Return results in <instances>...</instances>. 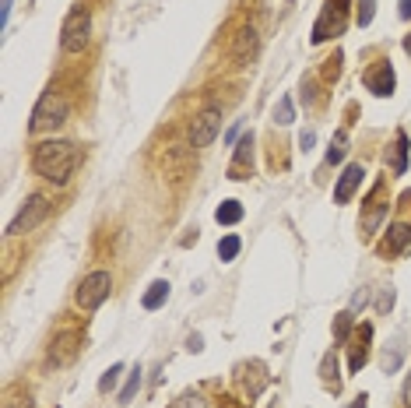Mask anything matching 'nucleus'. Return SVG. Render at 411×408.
Here are the masks:
<instances>
[{
    "label": "nucleus",
    "mask_w": 411,
    "mask_h": 408,
    "mask_svg": "<svg viewBox=\"0 0 411 408\" xmlns=\"http://www.w3.org/2000/svg\"><path fill=\"white\" fill-rule=\"evenodd\" d=\"M176 408H207V402L201 398V395H187V398H183Z\"/></svg>",
    "instance_id": "obj_28"
},
{
    "label": "nucleus",
    "mask_w": 411,
    "mask_h": 408,
    "mask_svg": "<svg viewBox=\"0 0 411 408\" xmlns=\"http://www.w3.org/2000/svg\"><path fill=\"white\" fill-rule=\"evenodd\" d=\"M380 313H387V310H390V306H394V289H383V296H380Z\"/></svg>",
    "instance_id": "obj_30"
},
{
    "label": "nucleus",
    "mask_w": 411,
    "mask_h": 408,
    "mask_svg": "<svg viewBox=\"0 0 411 408\" xmlns=\"http://www.w3.org/2000/svg\"><path fill=\"white\" fill-rule=\"evenodd\" d=\"M401 18H411V0H401Z\"/></svg>",
    "instance_id": "obj_37"
},
{
    "label": "nucleus",
    "mask_w": 411,
    "mask_h": 408,
    "mask_svg": "<svg viewBox=\"0 0 411 408\" xmlns=\"http://www.w3.org/2000/svg\"><path fill=\"white\" fill-rule=\"evenodd\" d=\"M109 293H112V278H109V271H92V275L78 285L74 303L81 306V310H99V306L109 300Z\"/></svg>",
    "instance_id": "obj_5"
},
{
    "label": "nucleus",
    "mask_w": 411,
    "mask_h": 408,
    "mask_svg": "<svg viewBox=\"0 0 411 408\" xmlns=\"http://www.w3.org/2000/svg\"><path fill=\"white\" fill-rule=\"evenodd\" d=\"M32 169H35V176L50 180L53 187H64L78 169V148L71 141H42L32 152Z\"/></svg>",
    "instance_id": "obj_1"
},
{
    "label": "nucleus",
    "mask_w": 411,
    "mask_h": 408,
    "mask_svg": "<svg viewBox=\"0 0 411 408\" xmlns=\"http://www.w3.org/2000/svg\"><path fill=\"white\" fill-rule=\"evenodd\" d=\"M7 18H11V0H4V7H0V21L7 25Z\"/></svg>",
    "instance_id": "obj_34"
},
{
    "label": "nucleus",
    "mask_w": 411,
    "mask_h": 408,
    "mask_svg": "<svg viewBox=\"0 0 411 408\" xmlns=\"http://www.w3.org/2000/svg\"><path fill=\"white\" fill-rule=\"evenodd\" d=\"M398 363H401V356H398V352H394V356H390V352L383 356V370H387V373H390V370H398Z\"/></svg>",
    "instance_id": "obj_31"
},
{
    "label": "nucleus",
    "mask_w": 411,
    "mask_h": 408,
    "mask_svg": "<svg viewBox=\"0 0 411 408\" xmlns=\"http://www.w3.org/2000/svg\"><path fill=\"white\" fill-rule=\"evenodd\" d=\"M383 191H387V187H383V183H376V187H373V194L366 198V211H362V222H359L366 236H373V232L380 229V222L387 218V201H383Z\"/></svg>",
    "instance_id": "obj_9"
},
{
    "label": "nucleus",
    "mask_w": 411,
    "mask_h": 408,
    "mask_svg": "<svg viewBox=\"0 0 411 408\" xmlns=\"http://www.w3.org/2000/svg\"><path fill=\"white\" fill-rule=\"evenodd\" d=\"M366 89L373 92V96H380V99H387V96H394V85H398V78H394V67L387 64V60H380L373 71H366Z\"/></svg>",
    "instance_id": "obj_10"
},
{
    "label": "nucleus",
    "mask_w": 411,
    "mask_h": 408,
    "mask_svg": "<svg viewBox=\"0 0 411 408\" xmlns=\"http://www.w3.org/2000/svg\"><path fill=\"white\" fill-rule=\"evenodd\" d=\"M257 57V32L253 28H239L232 39V64L236 67H250Z\"/></svg>",
    "instance_id": "obj_11"
},
{
    "label": "nucleus",
    "mask_w": 411,
    "mask_h": 408,
    "mask_svg": "<svg viewBox=\"0 0 411 408\" xmlns=\"http://www.w3.org/2000/svg\"><path fill=\"white\" fill-rule=\"evenodd\" d=\"M369 303V293L362 289V293H355V300H352V310H359V306H366Z\"/></svg>",
    "instance_id": "obj_32"
},
{
    "label": "nucleus",
    "mask_w": 411,
    "mask_h": 408,
    "mask_svg": "<svg viewBox=\"0 0 411 408\" xmlns=\"http://www.w3.org/2000/svg\"><path fill=\"white\" fill-rule=\"evenodd\" d=\"M250 166H253V134H243V137H239V144H236V155H232V169H228V176H232V180H246Z\"/></svg>",
    "instance_id": "obj_13"
},
{
    "label": "nucleus",
    "mask_w": 411,
    "mask_h": 408,
    "mask_svg": "<svg viewBox=\"0 0 411 408\" xmlns=\"http://www.w3.org/2000/svg\"><path fill=\"white\" fill-rule=\"evenodd\" d=\"M88 35H92V14L85 7H74L67 18H64V28H60V46L64 53H81L88 46Z\"/></svg>",
    "instance_id": "obj_3"
},
{
    "label": "nucleus",
    "mask_w": 411,
    "mask_h": 408,
    "mask_svg": "<svg viewBox=\"0 0 411 408\" xmlns=\"http://www.w3.org/2000/svg\"><path fill=\"white\" fill-rule=\"evenodd\" d=\"M373 4H376V0H359V25H362V28L373 21Z\"/></svg>",
    "instance_id": "obj_27"
},
{
    "label": "nucleus",
    "mask_w": 411,
    "mask_h": 408,
    "mask_svg": "<svg viewBox=\"0 0 411 408\" xmlns=\"http://www.w3.org/2000/svg\"><path fill=\"white\" fill-rule=\"evenodd\" d=\"M387 166H390L394 173H405V169H408V134H405V130H398L394 159H387Z\"/></svg>",
    "instance_id": "obj_17"
},
{
    "label": "nucleus",
    "mask_w": 411,
    "mask_h": 408,
    "mask_svg": "<svg viewBox=\"0 0 411 408\" xmlns=\"http://www.w3.org/2000/svg\"><path fill=\"white\" fill-rule=\"evenodd\" d=\"M67 113H71V102H67V96H64V92H57V89H50V92H42V99L35 102L28 130H32V134L53 130V127L67 123Z\"/></svg>",
    "instance_id": "obj_2"
},
{
    "label": "nucleus",
    "mask_w": 411,
    "mask_h": 408,
    "mask_svg": "<svg viewBox=\"0 0 411 408\" xmlns=\"http://www.w3.org/2000/svg\"><path fill=\"white\" fill-rule=\"evenodd\" d=\"M46 215H50V201H46L42 194H32V198L25 201V208L14 215V222L7 225V236H25V232H32Z\"/></svg>",
    "instance_id": "obj_6"
},
{
    "label": "nucleus",
    "mask_w": 411,
    "mask_h": 408,
    "mask_svg": "<svg viewBox=\"0 0 411 408\" xmlns=\"http://www.w3.org/2000/svg\"><path fill=\"white\" fill-rule=\"evenodd\" d=\"M352 408H366V395H359V398L352 402Z\"/></svg>",
    "instance_id": "obj_38"
},
{
    "label": "nucleus",
    "mask_w": 411,
    "mask_h": 408,
    "mask_svg": "<svg viewBox=\"0 0 411 408\" xmlns=\"http://www.w3.org/2000/svg\"><path fill=\"white\" fill-rule=\"evenodd\" d=\"M352 310H345V313H337V320H334V341H345L348 338V331H352Z\"/></svg>",
    "instance_id": "obj_24"
},
{
    "label": "nucleus",
    "mask_w": 411,
    "mask_h": 408,
    "mask_svg": "<svg viewBox=\"0 0 411 408\" xmlns=\"http://www.w3.org/2000/svg\"><path fill=\"white\" fill-rule=\"evenodd\" d=\"M369 341H373V327H369V324H362V327L355 331L352 356H348V370H352V373H359V370L366 366V359H369Z\"/></svg>",
    "instance_id": "obj_14"
},
{
    "label": "nucleus",
    "mask_w": 411,
    "mask_h": 408,
    "mask_svg": "<svg viewBox=\"0 0 411 408\" xmlns=\"http://www.w3.org/2000/svg\"><path fill=\"white\" fill-rule=\"evenodd\" d=\"M214 218H218V225H236V222L243 218V204H239V201H225L218 211H214Z\"/></svg>",
    "instance_id": "obj_18"
},
{
    "label": "nucleus",
    "mask_w": 411,
    "mask_h": 408,
    "mask_svg": "<svg viewBox=\"0 0 411 408\" xmlns=\"http://www.w3.org/2000/svg\"><path fill=\"white\" fill-rule=\"evenodd\" d=\"M236 254H239V236H225L218 243V257L221 261H236Z\"/></svg>",
    "instance_id": "obj_25"
},
{
    "label": "nucleus",
    "mask_w": 411,
    "mask_h": 408,
    "mask_svg": "<svg viewBox=\"0 0 411 408\" xmlns=\"http://www.w3.org/2000/svg\"><path fill=\"white\" fill-rule=\"evenodd\" d=\"M78 352H81V334L78 331H60L53 338V345H50V363L53 366H67V363H74Z\"/></svg>",
    "instance_id": "obj_8"
},
{
    "label": "nucleus",
    "mask_w": 411,
    "mask_h": 408,
    "mask_svg": "<svg viewBox=\"0 0 411 408\" xmlns=\"http://www.w3.org/2000/svg\"><path fill=\"white\" fill-rule=\"evenodd\" d=\"M4 408H32V402H28V395H25V398H14V395H7Z\"/></svg>",
    "instance_id": "obj_29"
},
{
    "label": "nucleus",
    "mask_w": 411,
    "mask_h": 408,
    "mask_svg": "<svg viewBox=\"0 0 411 408\" xmlns=\"http://www.w3.org/2000/svg\"><path fill=\"white\" fill-rule=\"evenodd\" d=\"M166 300H169V282H155V285L144 293V310H158Z\"/></svg>",
    "instance_id": "obj_19"
},
{
    "label": "nucleus",
    "mask_w": 411,
    "mask_h": 408,
    "mask_svg": "<svg viewBox=\"0 0 411 408\" xmlns=\"http://www.w3.org/2000/svg\"><path fill=\"white\" fill-rule=\"evenodd\" d=\"M243 384H246V395H250V398H257V395L267 387V373H264V366H260V363H253V380H250V377H243Z\"/></svg>",
    "instance_id": "obj_20"
},
{
    "label": "nucleus",
    "mask_w": 411,
    "mask_h": 408,
    "mask_svg": "<svg viewBox=\"0 0 411 408\" xmlns=\"http://www.w3.org/2000/svg\"><path fill=\"white\" fill-rule=\"evenodd\" d=\"M348 28V0H327L316 25H313V42H327Z\"/></svg>",
    "instance_id": "obj_4"
},
{
    "label": "nucleus",
    "mask_w": 411,
    "mask_h": 408,
    "mask_svg": "<svg viewBox=\"0 0 411 408\" xmlns=\"http://www.w3.org/2000/svg\"><path fill=\"white\" fill-rule=\"evenodd\" d=\"M292 120H296V113H292V99H289V96H282V99H278V106H274V123L289 127Z\"/></svg>",
    "instance_id": "obj_23"
},
{
    "label": "nucleus",
    "mask_w": 411,
    "mask_h": 408,
    "mask_svg": "<svg viewBox=\"0 0 411 408\" xmlns=\"http://www.w3.org/2000/svg\"><path fill=\"white\" fill-rule=\"evenodd\" d=\"M218 130H221V113L211 106V109L197 113V116L190 120V144H194V148H207V144L218 137Z\"/></svg>",
    "instance_id": "obj_7"
},
{
    "label": "nucleus",
    "mask_w": 411,
    "mask_h": 408,
    "mask_svg": "<svg viewBox=\"0 0 411 408\" xmlns=\"http://www.w3.org/2000/svg\"><path fill=\"white\" fill-rule=\"evenodd\" d=\"M362 176H366L362 162H352V166H345V173H341V180H337V187H334V201H337V204H348V201H352V194L362 187Z\"/></svg>",
    "instance_id": "obj_12"
},
{
    "label": "nucleus",
    "mask_w": 411,
    "mask_h": 408,
    "mask_svg": "<svg viewBox=\"0 0 411 408\" xmlns=\"http://www.w3.org/2000/svg\"><path fill=\"white\" fill-rule=\"evenodd\" d=\"M120 373H123V366H120V363H116V366H109V370H105V377L103 380H99V391H109V387H116V380H120Z\"/></svg>",
    "instance_id": "obj_26"
},
{
    "label": "nucleus",
    "mask_w": 411,
    "mask_h": 408,
    "mask_svg": "<svg viewBox=\"0 0 411 408\" xmlns=\"http://www.w3.org/2000/svg\"><path fill=\"white\" fill-rule=\"evenodd\" d=\"M201 348H204V345H201V334H194V338H190V352H201Z\"/></svg>",
    "instance_id": "obj_35"
},
{
    "label": "nucleus",
    "mask_w": 411,
    "mask_h": 408,
    "mask_svg": "<svg viewBox=\"0 0 411 408\" xmlns=\"http://www.w3.org/2000/svg\"><path fill=\"white\" fill-rule=\"evenodd\" d=\"M405 50H408V57H411V32L405 35Z\"/></svg>",
    "instance_id": "obj_39"
},
{
    "label": "nucleus",
    "mask_w": 411,
    "mask_h": 408,
    "mask_svg": "<svg viewBox=\"0 0 411 408\" xmlns=\"http://www.w3.org/2000/svg\"><path fill=\"white\" fill-rule=\"evenodd\" d=\"M137 387H141V366L127 377V384H123V391H120V405H130L134 395H137Z\"/></svg>",
    "instance_id": "obj_22"
},
{
    "label": "nucleus",
    "mask_w": 411,
    "mask_h": 408,
    "mask_svg": "<svg viewBox=\"0 0 411 408\" xmlns=\"http://www.w3.org/2000/svg\"><path fill=\"white\" fill-rule=\"evenodd\" d=\"M405 405L411 408V373H408V380H405Z\"/></svg>",
    "instance_id": "obj_36"
},
{
    "label": "nucleus",
    "mask_w": 411,
    "mask_h": 408,
    "mask_svg": "<svg viewBox=\"0 0 411 408\" xmlns=\"http://www.w3.org/2000/svg\"><path fill=\"white\" fill-rule=\"evenodd\" d=\"M405 246H411V225L408 222H398V225L387 229V239L380 243V254H383V257H394V254H401Z\"/></svg>",
    "instance_id": "obj_15"
},
{
    "label": "nucleus",
    "mask_w": 411,
    "mask_h": 408,
    "mask_svg": "<svg viewBox=\"0 0 411 408\" xmlns=\"http://www.w3.org/2000/svg\"><path fill=\"white\" fill-rule=\"evenodd\" d=\"M320 377H323V387L327 391H341V373H337V356L334 352H327L323 356V363H320Z\"/></svg>",
    "instance_id": "obj_16"
},
{
    "label": "nucleus",
    "mask_w": 411,
    "mask_h": 408,
    "mask_svg": "<svg viewBox=\"0 0 411 408\" xmlns=\"http://www.w3.org/2000/svg\"><path fill=\"white\" fill-rule=\"evenodd\" d=\"M345 152H348V134L341 130V134L330 141V148H327V162H330V166H334V162H341V159H345Z\"/></svg>",
    "instance_id": "obj_21"
},
{
    "label": "nucleus",
    "mask_w": 411,
    "mask_h": 408,
    "mask_svg": "<svg viewBox=\"0 0 411 408\" xmlns=\"http://www.w3.org/2000/svg\"><path fill=\"white\" fill-rule=\"evenodd\" d=\"M313 141H316V134H313V130H306V134H303V137H299V144H303V148H313Z\"/></svg>",
    "instance_id": "obj_33"
}]
</instances>
